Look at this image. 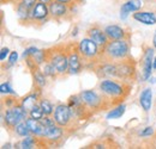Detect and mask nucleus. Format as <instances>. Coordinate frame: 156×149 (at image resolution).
Here are the masks:
<instances>
[{
	"label": "nucleus",
	"mask_w": 156,
	"mask_h": 149,
	"mask_svg": "<svg viewBox=\"0 0 156 149\" xmlns=\"http://www.w3.org/2000/svg\"><path fill=\"white\" fill-rule=\"evenodd\" d=\"M29 117H31V118H34V119H37V121H41L43 117H44V113L42 111V109H41V106H40L39 104H36L30 111H29Z\"/></svg>",
	"instance_id": "nucleus-27"
},
{
	"label": "nucleus",
	"mask_w": 156,
	"mask_h": 149,
	"mask_svg": "<svg viewBox=\"0 0 156 149\" xmlns=\"http://www.w3.org/2000/svg\"><path fill=\"white\" fill-rule=\"evenodd\" d=\"M57 1H60V2H64V4H67L70 6L72 5H77L79 2H82V0H57Z\"/></svg>",
	"instance_id": "nucleus-35"
},
{
	"label": "nucleus",
	"mask_w": 156,
	"mask_h": 149,
	"mask_svg": "<svg viewBox=\"0 0 156 149\" xmlns=\"http://www.w3.org/2000/svg\"><path fill=\"white\" fill-rule=\"evenodd\" d=\"M39 105L41 106V109H42V111L44 113V116H53L55 108H54V105L48 99H44V98L40 99Z\"/></svg>",
	"instance_id": "nucleus-24"
},
{
	"label": "nucleus",
	"mask_w": 156,
	"mask_h": 149,
	"mask_svg": "<svg viewBox=\"0 0 156 149\" xmlns=\"http://www.w3.org/2000/svg\"><path fill=\"white\" fill-rule=\"evenodd\" d=\"M105 32L107 35V37L109 38V41H114V39H125V38L131 37V34L127 29L119 26V25H107L105 28Z\"/></svg>",
	"instance_id": "nucleus-15"
},
{
	"label": "nucleus",
	"mask_w": 156,
	"mask_h": 149,
	"mask_svg": "<svg viewBox=\"0 0 156 149\" xmlns=\"http://www.w3.org/2000/svg\"><path fill=\"white\" fill-rule=\"evenodd\" d=\"M40 98H41V91H36L34 90L33 92L28 93L25 97H23L20 99V105L29 112L36 104H39Z\"/></svg>",
	"instance_id": "nucleus-17"
},
{
	"label": "nucleus",
	"mask_w": 156,
	"mask_h": 149,
	"mask_svg": "<svg viewBox=\"0 0 156 149\" xmlns=\"http://www.w3.org/2000/svg\"><path fill=\"white\" fill-rule=\"evenodd\" d=\"M78 50L82 56L84 68H93L101 60V51L102 48L95 43L91 38L85 37L78 42Z\"/></svg>",
	"instance_id": "nucleus-4"
},
{
	"label": "nucleus",
	"mask_w": 156,
	"mask_h": 149,
	"mask_svg": "<svg viewBox=\"0 0 156 149\" xmlns=\"http://www.w3.org/2000/svg\"><path fill=\"white\" fill-rule=\"evenodd\" d=\"M37 1H39V0H20V2H22L23 5H25V6H27L28 8H30V10L35 6V4H36Z\"/></svg>",
	"instance_id": "nucleus-34"
},
{
	"label": "nucleus",
	"mask_w": 156,
	"mask_h": 149,
	"mask_svg": "<svg viewBox=\"0 0 156 149\" xmlns=\"http://www.w3.org/2000/svg\"><path fill=\"white\" fill-rule=\"evenodd\" d=\"M48 6H49V13H51L52 19H54L57 22H61V20L70 18L72 6L57 1V0H53L51 4H48Z\"/></svg>",
	"instance_id": "nucleus-12"
},
{
	"label": "nucleus",
	"mask_w": 156,
	"mask_h": 149,
	"mask_svg": "<svg viewBox=\"0 0 156 149\" xmlns=\"http://www.w3.org/2000/svg\"><path fill=\"white\" fill-rule=\"evenodd\" d=\"M0 93L2 94V95H9V94H13V95H17L16 92L13 91V88H12V86H11V84L7 81V82H2L1 85H0Z\"/></svg>",
	"instance_id": "nucleus-28"
},
{
	"label": "nucleus",
	"mask_w": 156,
	"mask_h": 149,
	"mask_svg": "<svg viewBox=\"0 0 156 149\" xmlns=\"http://www.w3.org/2000/svg\"><path fill=\"white\" fill-rule=\"evenodd\" d=\"M10 55V49L7 48V47H4V48H1V50H0V61L1 62H4L5 60H6V57Z\"/></svg>",
	"instance_id": "nucleus-33"
},
{
	"label": "nucleus",
	"mask_w": 156,
	"mask_h": 149,
	"mask_svg": "<svg viewBox=\"0 0 156 149\" xmlns=\"http://www.w3.org/2000/svg\"><path fill=\"white\" fill-rule=\"evenodd\" d=\"M25 123H27L29 130H30V132H31L33 135H35V136H37V137H43L46 127L42 124L41 121L34 119V118H31V117H28V118L25 119Z\"/></svg>",
	"instance_id": "nucleus-20"
},
{
	"label": "nucleus",
	"mask_w": 156,
	"mask_h": 149,
	"mask_svg": "<svg viewBox=\"0 0 156 149\" xmlns=\"http://www.w3.org/2000/svg\"><path fill=\"white\" fill-rule=\"evenodd\" d=\"M15 5H16V15H17L20 23L23 25H28L30 22V8H28L20 1H18Z\"/></svg>",
	"instance_id": "nucleus-21"
},
{
	"label": "nucleus",
	"mask_w": 156,
	"mask_h": 149,
	"mask_svg": "<svg viewBox=\"0 0 156 149\" xmlns=\"http://www.w3.org/2000/svg\"><path fill=\"white\" fill-rule=\"evenodd\" d=\"M153 47L155 48V50H156V31H155V34H154V37H153Z\"/></svg>",
	"instance_id": "nucleus-36"
},
{
	"label": "nucleus",
	"mask_w": 156,
	"mask_h": 149,
	"mask_svg": "<svg viewBox=\"0 0 156 149\" xmlns=\"http://www.w3.org/2000/svg\"><path fill=\"white\" fill-rule=\"evenodd\" d=\"M64 132H65V129L59 127L58 124L52 125V127H46L44 135H43L42 138L47 142L48 146L57 144L64 138Z\"/></svg>",
	"instance_id": "nucleus-13"
},
{
	"label": "nucleus",
	"mask_w": 156,
	"mask_h": 149,
	"mask_svg": "<svg viewBox=\"0 0 156 149\" xmlns=\"http://www.w3.org/2000/svg\"><path fill=\"white\" fill-rule=\"evenodd\" d=\"M53 118H54L55 123L59 127H61L64 129H67L71 125L72 121H73L72 111H71V108L69 106V104H64V103L58 104L54 109Z\"/></svg>",
	"instance_id": "nucleus-10"
},
{
	"label": "nucleus",
	"mask_w": 156,
	"mask_h": 149,
	"mask_svg": "<svg viewBox=\"0 0 156 149\" xmlns=\"http://www.w3.org/2000/svg\"><path fill=\"white\" fill-rule=\"evenodd\" d=\"M126 111V105L122 103V104H119L117 106L112 108V110H109L106 118L107 119H118V118H121V116L125 113Z\"/></svg>",
	"instance_id": "nucleus-23"
},
{
	"label": "nucleus",
	"mask_w": 156,
	"mask_h": 149,
	"mask_svg": "<svg viewBox=\"0 0 156 149\" xmlns=\"http://www.w3.org/2000/svg\"><path fill=\"white\" fill-rule=\"evenodd\" d=\"M154 51L155 48H150V47H144L143 50V56L140 58V65H142V69H140V78L142 81H148L151 74H153V62H154Z\"/></svg>",
	"instance_id": "nucleus-11"
},
{
	"label": "nucleus",
	"mask_w": 156,
	"mask_h": 149,
	"mask_svg": "<svg viewBox=\"0 0 156 149\" xmlns=\"http://www.w3.org/2000/svg\"><path fill=\"white\" fill-rule=\"evenodd\" d=\"M25 65H27L28 69H29L31 73H34V72H36L37 69H40V66L33 60V57H27V58H25Z\"/></svg>",
	"instance_id": "nucleus-29"
},
{
	"label": "nucleus",
	"mask_w": 156,
	"mask_h": 149,
	"mask_svg": "<svg viewBox=\"0 0 156 149\" xmlns=\"http://www.w3.org/2000/svg\"><path fill=\"white\" fill-rule=\"evenodd\" d=\"M39 1H42V2H44V4H51L53 0H39Z\"/></svg>",
	"instance_id": "nucleus-38"
},
{
	"label": "nucleus",
	"mask_w": 156,
	"mask_h": 149,
	"mask_svg": "<svg viewBox=\"0 0 156 149\" xmlns=\"http://www.w3.org/2000/svg\"><path fill=\"white\" fill-rule=\"evenodd\" d=\"M17 60H18V53L17 51H11L9 58H7V63L9 66H15L17 63Z\"/></svg>",
	"instance_id": "nucleus-32"
},
{
	"label": "nucleus",
	"mask_w": 156,
	"mask_h": 149,
	"mask_svg": "<svg viewBox=\"0 0 156 149\" xmlns=\"http://www.w3.org/2000/svg\"><path fill=\"white\" fill-rule=\"evenodd\" d=\"M132 18L138 23L144 25H154L156 24V15L153 11H137L132 15Z\"/></svg>",
	"instance_id": "nucleus-19"
},
{
	"label": "nucleus",
	"mask_w": 156,
	"mask_h": 149,
	"mask_svg": "<svg viewBox=\"0 0 156 149\" xmlns=\"http://www.w3.org/2000/svg\"><path fill=\"white\" fill-rule=\"evenodd\" d=\"M31 75H33L34 90L42 92V90H43V88L46 87V85H47V76H46V74H44V73L42 72V69L40 68L36 72L31 73Z\"/></svg>",
	"instance_id": "nucleus-22"
},
{
	"label": "nucleus",
	"mask_w": 156,
	"mask_h": 149,
	"mask_svg": "<svg viewBox=\"0 0 156 149\" xmlns=\"http://www.w3.org/2000/svg\"><path fill=\"white\" fill-rule=\"evenodd\" d=\"M1 1H2V2H5V1H6V2H13V4H17V2L20 1V0H1Z\"/></svg>",
	"instance_id": "nucleus-37"
},
{
	"label": "nucleus",
	"mask_w": 156,
	"mask_h": 149,
	"mask_svg": "<svg viewBox=\"0 0 156 149\" xmlns=\"http://www.w3.org/2000/svg\"><path fill=\"white\" fill-rule=\"evenodd\" d=\"M67 53H69V71L67 75H77L84 69V63L82 56L78 50L77 42L67 43Z\"/></svg>",
	"instance_id": "nucleus-8"
},
{
	"label": "nucleus",
	"mask_w": 156,
	"mask_h": 149,
	"mask_svg": "<svg viewBox=\"0 0 156 149\" xmlns=\"http://www.w3.org/2000/svg\"><path fill=\"white\" fill-rule=\"evenodd\" d=\"M42 72L46 74L47 78H51V79H55V78H58L59 74L58 72H57V69L49 63V62H46V63H43V67H42Z\"/></svg>",
	"instance_id": "nucleus-26"
},
{
	"label": "nucleus",
	"mask_w": 156,
	"mask_h": 149,
	"mask_svg": "<svg viewBox=\"0 0 156 149\" xmlns=\"http://www.w3.org/2000/svg\"><path fill=\"white\" fill-rule=\"evenodd\" d=\"M131 57V42L130 38L109 41L101 51L100 61H112L118 62Z\"/></svg>",
	"instance_id": "nucleus-2"
},
{
	"label": "nucleus",
	"mask_w": 156,
	"mask_h": 149,
	"mask_svg": "<svg viewBox=\"0 0 156 149\" xmlns=\"http://www.w3.org/2000/svg\"><path fill=\"white\" fill-rule=\"evenodd\" d=\"M98 90L103 95L109 109L122 104L124 100L130 95L132 85L119 79H101L98 85Z\"/></svg>",
	"instance_id": "nucleus-1"
},
{
	"label": "nucleus",
	"mask_w": 156,
	"mask_h": 149,
	"mask_svg": "<svg viewBox=\"0 0 156 149\" xmlns=\"http://www.w3.org/2000/svg\"><path fill=\"white\" fill-rule=\"evenodd\" d=\"M2 148H12V147H11V144H10V143H7V144H5Z\"/></svg>",
	"instance_id": "nucleus-40"
},
{
	"label": "nucleus",
	"mask_w": 156,
	"mask_h": 149,
	"mask_svg": "<svg viewBox=\"0 0 156 149\" xmlns=\"http://www.w3.org/2000/svg\"><path fill=\"white\" fill-rule=\"evenodd\" d=\"M47 62H49L58 72L59 76L67 74L69 71V53L67 44H57L46 49Z\"/></svg>",
	"instance_id": "nucleus-3"
},
{
	"label": "nucleus",
	"mask_w": 156,
	"mask_h": 149,
	"mask_svg": "<svg viewBox=\"0 0 156 149\" xmlns=\"http://www.w3.org/2000/svg\"><path fill=\"white\" fill-rule=\"evenodd\" d=\"M139 105L144 112H149L153 106V90L151 87H145L139 94Z\"/></svg>",
	"instance_id": "nucleus-18"
},
{
	"label": "nucleus",
	"mask_w": 156,
	"mask_h": 149,
	"mask_svg": "<svg viewBox=\"0 0 156 149\" xmlns=\"http://www.w3.org/2000/svg\"><path fill=\"white\" fill-rule=\"evenodd\" d=\"M153 67H154V69L156 71V56L154 57V62H153Z\"/></svg>",
	"instance_id": "nucleus-39"
},
{
	"label": "nucleus",
	"mask_w": 156,
	"mask_h": 149,
	"mask_svg": "<svg viewBox=\"0 0 156 149\" xmlns=\"http://www.w3.org/2000/svg\"><path fill=\"white\" fill-rule=\"evenodd\" d=\"M87 37L91 38L95 43H98L101 48H103L109 42V38L107 37V35L105 32V29H102L98 24L91 25L87 30Z\"/></svg>",
	"instance_id": "nucleus-14"
},
{
	"label": "nucleus",
	"mask_w": 156,
	"mask_h": 149,
	"mask_svg": "<svg viewBox=\"0 0 156 149\" xmlns=\"http://www.w3.org/2000/svg\"><path fill=\"white\" fill-rule=\"evenodd\" d=\"M13 134H15L16 136H18V137H22V138H23V137H27V136H29V135H31V132L29 130V128H28L25 121L20 122V124L16 125V128H15V130H13Z\"/></svg>",
	"instance_id": "nucleus-25"
},
{
	"label": "nucleus",
	"mask_w": 156,
	"mask_h": 149,
	"mask_svg": "<svg viewBox=\"0 0 156 149\" xmlns=\"http://www.w3.org/2000/svg\"><path fill=\"white\" fill-rule=\"evenodd\" d=\"M153 134H154L153 127H145V128H143L142 130L138 132V135H139L140 137H150Z\"/></svg>",
	"instance_id": "nucleus-31"
},
{
	"label": "nucleus",
	"mask_w": 156,
	"mask_h": 149,
	"mask_svg": "<svg viewBox=\"0 0 156 149\" xmlns=\"http://www.w3.org/2000/svg\"><path fill=\"white\" fill-rule=\"evenodd\" d=\"M118 79L126 81V82H133L137 79V63L136 61L131 57L118 61Z\"/></svg>",
	"instance_id": "nucleus-7"
},
{
	"label": "nucleus",
	"mask_w": 156,
	"mask_h": 149,
	"mask_svg": "<svg viewBox=\"0 0 156 149\" xmlns=\"http://www.w3.org/2000/svg\"><path fill=\"white\" fill-rule=\"evenodd\" d=\"M39 50V48H36V47H28V48H25V50L23 51V54H22V57L25 60L27 57H30V56H33L36 51Z\"/></svg>",
	"instance_id": "nucleus-30"
},
{
	"label": "nucleus",
	"mask_w": 156,
	"mask_h": 149,
	"mask_svg": "<svg viewBox=\"0 0 156 149\" xmlns=\"http://www.w3.org/2000/svg\"><path fill=\"white\" fill-rule=\"evenodd\" d=\"M49 19L52 18H51L48 4H44L42 1H37L35 4V6L30 10V22H29V24H31L35 28H40V26L44 25Z\"/></svg>",
	"instance_id": "nucleus-9"
},
{
	"label": "nucleus",
	"mask_w": 156,
	"mask_h": 149,
	"mask_svg": "<svg viewBox=\"0 0 156 149\" xmlns=\"http://www.w3.org/2000/svg\"><path fill=\"white\" fill-rule=\"evenodd\" d=\"M28 117L29 112L20 105V103H18L11 108H6V110L2 112V124L6 130L13 132L16 125L25 121Z\"/></svg>",
	"instance_id": "nucleus-5"
},
{
	"label": "nucleus",
	"mask_w": 156,
	"mask_h": 149,
	"mask_svg": "<svg viewBox=\"0 0 156 149\" xmlns=\"http://www.w3.org/2000/svg\"><path fill=\"white\" fill-rule=\"evenodd\" d=\"M143 7V0H127L120 6V18L125 19L130 13H135Z\"/></svg>",
	"instance_id": "nucleus-16"
},
{
	"label": "nucleus",
	"mask_w": 156,
	"mask_h": 149,
	"mask_svg": "<svg viewBox=\"0 0 156 149\" xmlns=\"http://www.w3.org/2000/svg\"><path fill=\"white\" fill-rule=\"evenodd\" d=\"M80 99L84 103V105L88 108V110L91 112L93 114L101 112L103 110L109 109L103 95L100 93V91L96 90H84L80 93Z\"/></svg>",
	"instance_id": "nucleus-6"
}]
</instances>
